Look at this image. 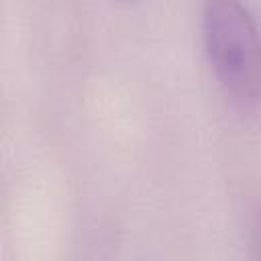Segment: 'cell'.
Here are the masks:
<instances>
[{
	"mask_svg": "<svg viewBox=\"0 0 261 261\" xmlns=\"http://www.w3.org/2000/svg\"><path fill=\"white\" fill-rule=\"evenodd\" d=\"M202 37L224 94L241 108L261 104V33L243 0H204Z\"/></svg>",
	"mask_w": 261,
	"mask_h": 261,
	"instance_id": "cell-1",
	"label": "cell"
},
{
	"mask_svg": "<svg viewBox=\"0 0 261 261\" xmlns=\"http://www.w3.org/2000/svg\"><path fill=\"white\" fill-rule=\"evenodd\" d=\"M253 243H255V249L261 257V210L257 212V218H255V230H253Z\"/></svg>",
	"mask_w": 261,
	"mask_h": 261,
	"instance_id": "cell-2",
	"label": "cell"
}]
</instances>
